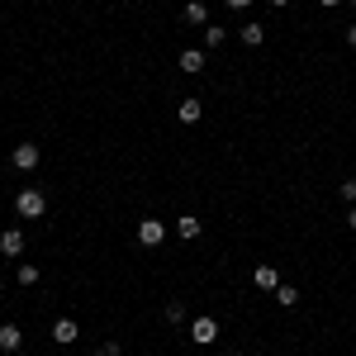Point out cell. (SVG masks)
<instances>
[{
  "label": "cell",
  "instance_id": "obj_1",
  "mask_svg": "<svg viewBox=\"0 0 356 356\" xmlns=\"http://www.w3.org/2000/svg\"><path fill=\"white\" fill-rule=\"evenodd\" d=\"M15 214L19 219H43L48 214V195L38 191V186H24V191L15 195Z\"/></svg>",
  "mask_w": 356,
  "mask_h": 356
},
{
  "label": "cell",
  "instance_id": "obj_2",
  "mask_svg": "<svg viewBox=\"0 0 356 356\" xmlns=\"http://www.w3.org/2000/svg\"><path fill=\"white\" fill-rule=\"evenodd\" d=\"M186 337H191L195 347H214V342H219L223 337V328H219V318H209V314H200V318H191V323H186Z\"/></svg>",
  "mask_w": 356,
  "mask_h": 356
},
{
  "label": "cell",
  "instance_id": "obj_3",
  "mask_svg": "<svg viewBox=\"0 0 356 356\" xmlns=\"http://www.w3.org/2000/svg\"><path fill=\"white\" fill-rule=\"evenodd\" d=\"M10 162H15V171H38V162H43V152H38V143H15Z\"/></svg>",
  "mask_w": 356,
  "mask_h": 356
},
{
  "label": "cell",
  "instance_id": "obj_4",
  "mask_svg": "<svg viewBox=\"0 0 356 356\" xmlns=\"http://www.w3.org/2000/svg\"><path fill=\"white\" fill-rule=\"evenodd\" d=\"M138 243L143 247H162L166 243V223L162 219H143L138 223Z\"/></svg>",
  "mask_w": 356,
  "mask_h": 356
},
{
  "label": "cell",
  "instance_id": "obj_5",
  "mask_svg": "<svg viewBox=\"0 0 356 356\" xmlns=\"http://www.w3.org/2000/svg\"><path fill=\"white\" fill-rule=\"evenodd\" d=\"M181 19H186L191 29H204V24H209V5H204V0H186Z\"/></svg>",
  "mask_w": 356,
  "mask_h": 356
},
{
  "label": "cell",
  "instance_id": "obj_6",
  "mask_svg": "<svg viewBox=\"0 0 356 356\" xmlns=\"http://www.w3.org/2000/svg\"><path fill=\"white\" fill-rule=\"evenodd\" d=\"M76 337H81L76 318H57V323H53V342H57V347H72Z\"/></svg>",
  "mask_w": 356,
  "mask_h": 356
},
{
  "label": "cell",
  "instance_id": "obj_7",
  "mask_svg": "<svg viewBox=\"0 0 356 356\" xmlns=\"http://www.w3.org/2000/svg\"><path fill=\"white\" fill-rule=\"evenodd\" d=\"M252 285H257V290H266V295H275V285H280V271H275V266H266V261H261V266H257V271H252Z\"/></svg>",
  "mask_w": 356,
  "mask_h": 356
},
{
  "label": "cell",
  "instance_id": "obj_8",
  "mask_svg": "<svg viewBox=\"0 0 356 356\" xmlns=\"http://www.w3.org/2000/svg\"><path fill=\"white\" fill-rule=\"evenodd\" d=\"M19 347H24L19 323H0V352H19Z\"/></svg>",
  "mask_w": 356,
  "mask_h": 356
},
{
  "label": "cell",
  "instance_id": "obj_9",
  "mask_svg": "<svg viewBox=\"0 0 356 356\" xmlns=\"http://www.w3.org/2000/svg\"><path fill=\"white\" fill-rule=\"evenodd\" d=\"M176 114H181V124H200V119H204V100H200V95H186Z\"/></svg>",
  "mask_w": 356,
  "mask_h": 356
},
{
  "label": "cell",
  "instance_id": "obj_10",
  "mask_svg": "<svg viewBox=\"0 0 356 356\" xmlns=\"http://www.w3.org/2000/svg\"><path fill=\"white\" fill-rule=\"evenodd\" d=\"M0 252H5V257H24V233H19V228H5V233H0Z\"/></svg>",
  "mask_w": 356,
  "mask_h": 356
},
{
  "label": "cell",
  "instance_id": "obj_11",
  "mask_svg": "<svg viewBox=\"0 0 356 356\" xmlns=\"http://www.w3.org/2000/svg\"><path fill=\"white\" fill-rule=\"evenodd\" d=\"M181 72H186V76H200V72H204V48H186V53H181Z\"/></svg>",
  "mask_w": 356,
  "mask_h": 356
},
{
  "label": "cell",
  "instance_id": "obj_12",
  "mask_svg": "<svg viewBox=\"0 0 356 356\" xmlns=\"http://www.w3.org/2000/svg\"><path fill=\"white\" fill-rule=\"evenodd\" d=\"M176 233H181V238H191V243H195V238L204 233V223L195 219V214H181V219H176Z\"/></svg>",
  "mask_w": 356,
  "mask_h": 356
},
{
  "label": "cell",
  "instance_id": "obj_13",
  "mask_svg": "<svg viewBox=\"0 0 356 356\" xmlns=\"http://www.w3.org/2000/svg\"><path fill=\"white\" fill-rule=\"evenodd\" d=\"M275 304H280V309H295V304H300V290H295L290 280H280V285H275Z\"/></svg>",
  "mask_w": 356,
  "mask_h": 356
},
{
  "label": "cell",
  "instance_id": "obj_14",
  "mask_svg": "<svg viewBox=\"0 0 356 356\" xmlns=\"http://www.w3.org/2000/svg\"><path fill=\"white\" fill-rule=\"evenodd\" d=\"M243 43H247V48H261V43H266V24H257V19L243 24Z\"/></svg>",
  "mask_w": 356,
  "mask_h": 356
},
{
  "label": "cell",
  "instance_id": "obj_15",
  "mask_svg": "<svg viewBox=\"0 0 356 356\" xmlns=\"http://www.w3.org/2000/svg\"><path fill=\"white\" fill-rule=\"evenodd\" d=\"M162 318H166V323H171V328H181V323H186V304H181V300H166Z\"/></svg>",
  "mask_w": 356,
  "mask_h": 356
},
{
  "label": "cell",
  "instance_id": "obj_16",
  "mask_svg": "<svg viewBox=\"0 0 356 356\" xmlns=\"http://www.w3.org/2000/svg\"><path fill=\"white\" fill-rule=\"evenodd\" d=\"M228 43V29L223 24H204V48H223Z\"/></svg>",
  "mask_w": 356,
  "mask_h": 356
},
{
  "label": "cell",
  "instance_id": "obj_17",
  "mask_svg": "<svg viewBox=\"0 0 356 356\" xmlns=\"http://www.w3.org/2000/svg\"><path fill=\"white\" fill-rule=\"evenodd\" d=\"M15 280H19V285H38V266H33V261H19V266H15Z\"/></svg>",
  "mask_w": 356,
  "mask_h": 356
},
{
  "label": "cell",
  "instance_id": "obj_18",
  "mask_svg": "<svg viewBox=\"0 0 356 356\" xmlns=\"http://www.w3.org/2000/svg\"><path fill=\"white\" fill-rule=\"evenodd\" d=\"M337 195H342L347 204H356V181H342V186H337Z\"/></svg>",
  "mask_w": 356,
  "mask_h": 356
},
{
  "label": "cell",
  "instance_id": "obj_19",
  "mask_svg": "<svg viewBox=\"0 0 356 356\" xmlns=\"http://www.w3.org/2000/svg\"><path fill=\"white\" fill-rule=\"evenodd\" d=\"M100 356H124V347H119V342H105V347H100Z\"/></svg>",
  "mask_w": 356,
  "mask_h": 356
},
{
  "label": "cell",
  "instance_id": "obj_20",
  "mask_svg": "<svg viewBox=\"0 0 356 356\" xmlns=\"http://www.w3.org/2000/svg\"><path fill=\"white\" fill-rule=\"evenodd\" d=\"M342 38H347V48H356V24H347V33H342Z\"/></svg>",
  "mask_w": 356,
  "mask_h": 356
},
{
  "label": "cell",
  "instance_id": "obj_21",
  "mask_svg": "<svg viewBox=\"0 0 356 356\" xmlns=\"http://www.w3.org/2000/svg\"><path fill=\"white\" fill-rule=\"evenodd\" d=\"M223 5H228V10H247L252 0H223Z\"/></svg>",
  "mask_w": 356,
  "mask_h": 356
},
{
  "label": "cell",
  "instance_id": "obj_22",
  "mask_svg": "<svg viewBox=\"0 0 356 356\" xmlns=\"http://www.w3.org/2000/svg\"><path fill=\"white\" fill-rule=\"evenodd\" d=\"M347 228H352V233H356V204H352V209H347Z\"/></svg>",
  "mask_w": 356,
  "mask_h": 356
},
{
  "label": "cell",
  "instance_id": "obj_23",
  "mask_svg": "<svg viewBox=\"0 0 356 356\" xmlns=\"http://www.w3.org/2000/svg\"><path fill=\"white\" fill-rule=\"evenodd\" d=\"M318 5H323V10H332V5H347V0H318Z\"/></svg>",
  "mask_w": 356,
  "mask_h": 356
},
{
  "label": "cell",
  "instance_id": "obj_24",
  "mask_svg": "<svg viewBox=\"0 0 356 356\" xmlns=\"http://www.w3.org/2000/svg\"><path fill=\"white\" fill-rule=\"evenodd\" d=\"M266 5H275V10H285V5H290V0H266Z\"/></svg>",
  "mask_w": 356,
  "mask_h": 356
},
{
  "label": "cell",
  "instance_id": "obj_25",
  "mask_svg": "<svg viewBox=\"0 0 356 356\" xmlns=\"http://www.w3.org/2000/svg\"><path fill=\"white\" fill-rule=\"evenodd\" d=\"M347 5H352V10H356V0H347Z\"/></svg>",
  "mask_w": 356,
  "mask_h": 356
},
{
  "label": "cell",
  "instance_id": "obj_26",
  "mask_svg": "<svg viewBox=\"0 0 356 356\" xmlns=\"http://www.w3.org/2000/svg\"><path fill=\"white\" fill-rule=\"evenodd\" d=\"M124 5H134V0H124Z\"/></svg>",
  "mask_w": 356,
  "mask_h": 356
}]
</instances>
